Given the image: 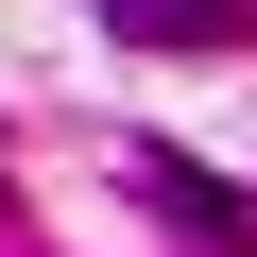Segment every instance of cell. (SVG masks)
Segmentation results:
<instances>
[{"mask_svg":"<svg viewBox=\"0 0 257 257\" xmlns=\"http://www.w3.org/2000/svg\"><path fill=\"white\" fill-rule=\"evenodd\" d=\"M120 172H138V189H155V206H172V223H189V240H240V223H257V206H240V189H223V172H189V155H172V138H138V155H120Z\"/></svg>","mask_w":257,"mask_h":257,"instance_id":"1","label":"cell"},{"mask_svg":"<svg viewBox=\"0 0 257 257\" xmlns=\"http://www.w3.org/2000/svg\"><path fill=\"white\" fill-rule=\"evenodd\" d=\"M240 18H257V0H103V35H120V52H223Z\"/></svg>","mask_w":257,"mask_h":257,"instance_id":"2","label":"cell"}]
</instances>
